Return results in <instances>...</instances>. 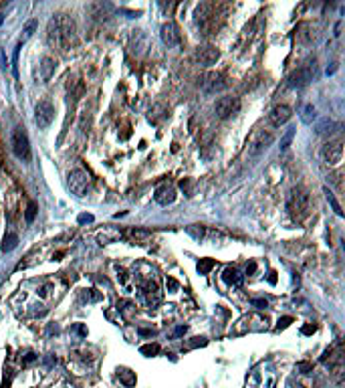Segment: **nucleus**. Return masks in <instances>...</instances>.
I'll return each mask as SVG.
<instances>
[{
  "label": "nucleus",
  "instance_id": "nucleus-3",
  "mask_svg": "<svg viewBox=\"0 0 345 388\" xmlns=\"http://www.w3.org/2000/svg\"><path fill=\"white\" fill-rule=\"evenodd\" d=\"M315 75H317V63H315V59H309L303 65H299V67L289 75L287 85L293 89H303L315 79Z\"/></svg>",
  "mask_w": 345,
  "mask_h": 388
},
{
  "label": "nucleus",
  "instance_id": "nucleus-38",
  "mask_svg": "<svg viewBox=\"0 0 345 388\" xmlns=\"http://www.w3.org/2000/svg\"><path fill=\"white\" fill-rule=\"evenodd\" d=\"M252 306L256 310H265L267 308V299H252Z\"/></svg>",
  "mask_w": 345,
  "mask_h": 388
},
{
  "label": "nucleus",
  "instance_id": "nucleus-22",
  "mask_svg": "<svg viewBox=\"0 0 345 388\" xmlns=\"http://www.w3.org/2000/svg\"><path fill=\"white\" fill-rule=\"evenodd\" d=\"M214 265H216V261H214V259H210V257H206V259H200V261L196 263V271H198L200 275H208V273L214 269Z\"/></svg>",
  "mask_w": 345,
  "mask_h": 388
},
{
  "label": "nucleus",
  "instance_id": "nucleus-37",
  "mask_svg": "<svg viewBox=\"0 0 345 388\" xmlns=\"http://www.w3.org/2000/svg\"><path fill=\"white\" fill-rule=\"evenodd\" d=\"M315 326H313V323H307V326H303V328H301V332H303L305 336H311V334H315Z\"/></svg>",
  "mask_w": 345,
  "mask_h": 388
},
{
  "label": "nucleus",
  "instance_id": "nucleus-21",
  "mask_svg": "<svg viewBox=\"0 0 345 388\" xmlns=\"http://www.w3.org/2000/svg\"><path fill=\"white\" fill-rule=\"evenodd\" d=\"M145 295H147V301L152 304V308H156L160 304V291H158V285L156 283H147Z\"/></svg>",
  "mask_w": 345,
  "mask_h": 388
},
{
  "label": "nucleus",
  "instance_id": "nucleus-27",
  "mask_svg": "<svg viewBox=\"0 0 345 388\" xmlns=\"http://www.w3.org/2000/svg\"><path fill=\"white\" fill-rule=\"evenodd\" d=\"M117 372H119V380H121L125 386H134V384H136V372L127 370V368H119Z\"/></svg>",
  "mask_w": 345,
  "mask_h": 388
},
{
  "label": "nucleus",
  "instance_id": "nucleus-41",
  "mask_svg": "<svg viewBox=\"0 0 345 388\" xmlns=\"http://www.w3.org/2000/svg\"><path fill=\"white\" fill-rule=\"evenodd\" d=\"M269 283H271V285H275V283H276V273H275V271H271V273H269Z\"/></svg>",
  "mask_w": 345,
  "mask_h": 388
},
{
  "label": "nucleus",
  "instance_id": "nucleus-17",
  "mask_svg": "<svg viewBox=\"0 0 345 388\" xmlns=\"http://www.w3.org/2000/svg\"><path fill=\"white\" fill-rule=\"evenodd\" d=\"M315 119H317V107L313 103H305L303 110H301V121L305 125H311Z\"/></svg>",
  "mask_w": 345,
  "mask_h": 388
},
{
  "label": "nucleus",
  "instance_id": "nucleus-5",
  "mask_svg": "<svg viewBox=\"0 0 345 388\" xmlns=\"http://www.w3.org/2000/svg\"><path fill=\"white\" fill-rule=\"evenodd\" d=\"M12 152L18 160L31 162V142L23 127H14L12 132Z\"/></svg>",
  "mask_w": 345,
  "mask_h": 388
},
{
  "label": "nucleus",
  "instance_id": "nucleus-32",
  "mask_svg": "<svg viewBox=\"0 0 345 388\" xmlns=\"http://www.w3.org/2000/svg\"><path fill=\"white\" fill-rule=\"evenodd\" d=\"M295 319L291 317V315H287V317H281L278 319V323H276V332H281V330H285V328H289L291 323H293Z\"/></svg>",
  "mask_w": 345,
  "mask_h": 388
},
{
  "label": "nucleus",
  "instance_id": "nucleus-31",
  "mask_svg": "<svg viewBox=\"0 0 345 388\" xmlns=\"http://www.w3.org/2000/svg\"><path fill=\"white\" fill-rule=\"evenodd\" d=\"M297 372H299V374H309V372H313V364H311V362H297Z\"/></svg>",
  "mask_w": 345,
  "mask_h": 388
},
{
  "label": "nucleus",
  "instance_id": "nucleus-36",
  "mask_svg": "<svg viewBox=\"0 0 345 388\" xmlns=\"http://www.w3.org/2000/svg\"><path fill=\"white\" fill-rule=\"evenodd\" d=\"M6 53L2 51V49H0V71H6Z\"/></svg>",
  "mask_w": 345,
  "mask_h": 388
},
{
  "label": "nucleus",
  "instance_id": "nucleus-25",
  "mask_svg": "<svg viewBox=\"0 0 345 388\" xmlns=\"http://www.w3.org/2000/svg\"><path fill=\"white\" fill-rule=\"evenodd\" d=\"M129 236H132V239H134L136 243L143 245V243L149 239V236H152V233L145 231V229H132V231H129Z\"/></svg>",
  "mask_w": 345,
  "mask_h": 388
},
{
  "label": "nucleus",
  "instance_id": "nucleus-7",
  "mask_svg": "<svg viewBox=\"0 0 345 388\" xmlns=\"http://www.w3.org/2000/svg\"><path fill=\"white\" fill-rule=\"evenodd\" d=\"M55 119V105L49 99H40L34 105V123L38 129H47Z\"/></svg>",
  "mask_w": 345,
  "mask_h": 388
},
{
  "label": "nucleus",
  "instance_id": "nucleus-39",
  "mask_svg": "<svg viewBox=\"0 0 345 388\" xmlns=\"http://www.w3.org/2000/svg\"><path fill=\"white\" fill-rule=\"evenodd\" d=\"M36 360H38V356H36V354H33V352H29V354L25 356L23 364H33V362H36Z\"/></svg>",
  "mask_w": 345,
  "mask_h": 388
},
{
  "label": "nucleus",
  "instance_id": "nucleus-28",
  "mask_svg": "<svg viewBox=\"0 0 345 388\" xmlns=\"http://www.w3.org/2000/svg\"><path fill=\"white\" fill-rule=\"evenodd\" d=\"M158 352H160V344H145V346L139 348V354H141V356H147V358L156 356Z\"/></svg>",
  "mask_w": 345,
  "mask_h": 388
},
{
  "label": "nucleus",
  "instance_id": "nucleus-16",
  "mask_svg": "<svg viewBox=\"0 0 345 388\" xmlns=\"http://www.w3.org/2000/svg\"><path fill=\"white\" fill-rule=\"evenodd\" d=\"M55 69H57V61L51 59V57H42L40 59V65H38V71H40V79L42 81H51V77L55 75Z\"/></svg>",
  "mask_w": 345,
  "mask_h": 388
},
{
  "label": "nucleus",
  "instance_id": "nucleus-15",
  "mask_svg": "<svg viewBox=\"0 0 345 388\" xmlns=\"http://www.w3.org/2000/svg\"><path fill=\"white\" fill-rule=\"evenodd\" d=\"M222 281L226 283V285H230V287H241L242 283H244V275H241V271L236 269V267H224V271H222Z\"/></svg>",
  "mask_w": 345,
  "mask_h": 388
},
{
  "label": "nucleus",
  "instance_id": "nucleus-44",
  "mask_svg": "<svg viewBox=\"0 0 345 388\" xmlns=\"http://www.w3.org/2000/svg\"><path fill=\"white\" fill-rule=\"evenodd\" d=\"M186 330H188L186 326H180V328L176 330V336H182V334H186Z\"/></svg>",
  "mask_w": 345,
  "mask_h": 388
},
{
  "label": "nucleus",
  "instance_id": "nucleus-14",
  "mask_svg": "<svg viewBox=\"0 0 345 388\" xmlns=\"http://www.w3.org/2000/svg\"><path fill=\"white\" fill-rule=\"evenodd\" d=\"M121 231L115 229V227H103L99 233H97V243L99 245H109V243H117L121 239Z\"/></svg>",
  "mask_w": 345,
  "mask_h": 388
},
{
  "label": "nucleus",
  "instance_id": "nucleus-11",
  "mask_svg": "<svg viewBox=\"0 0 345 388\" xmlns=\"http://www.w3.org/2000/svg\"><path fill=\"white\" fill-rule=\"evenodd\" d=\"M293 117V110L289 105H276V107H273L271 110V114H269V121H271V125H275V127H281V125H285L289 119Z\"/></svg>",
  "mask_w": 345,
  "mask_h": 388
},
{
  "label": "nucleus",
  "instance_id": "nucleus-29",
  "mask_svg": "<svg viewBox=\"0 0 345 388\" xmlns=\"http://www.w3.org/2000/svg\"><path fill=\"white\" fill-rule=\"evenodd\" d=\"M36 212H38V204L36 202H29V206L25 210V221L27 223H33L36 219Z\"/></svg>",
  "mask_w": 345,
  "mask_h": 388
},
{
  "label": "nucleus",
  "instance_id": "nucleus-6",
  "mask_svg": "<svg viewBox=\"0 0 345 388\" xmlns=\"http://www.w3.org/2000/svg\"><path fill=\"white\" fill-rule=\"evenodd\" d=\"M241 112V99L234 95H224L220 99H216L214 103V114H216L218 119H228L232 116H236Z\"/></svg>",
  "mask_w": 345,
  "mask_h": 388
},
{
  "label": "nucleus",
  "instance_id": "nucleus-1",
  "mask_svg": "<svg viewBox=\"0 0 345 388\" xmlns=\"http://www.w3.org/2000/svg\"><path fill=\"white\" fill-rule=\"evenodd\" d=\"M47 40L49 45L59 51H71L77 45V31L75 23L67 14H55L47 29Z\"/></svg>",
  "mask_w": 345,
  "mask_h": 388
},
{
  "label": "nucleus",
  "instance_id": "nucleus-35",
  "mask_svg": "<svg viewBox=\"0 0 345 388\" xmlns=\"http://www.w3.org/2000/svg\"><path fill=\"white\" fill-rule=\"evenodd\" d=\"M208 344V340L206 338H192V344H190V348H198V346H206Z\"/></svg>",
  "mask_w": 345,
  "mask_h": 388
},
{
  "label": "nucleus",
  "instance_id": "nucleus-18",
  "mask_svg": "<svg viewBox=\"0 0 345 388\" xmlns=\"http://www.w3.org/2000/svg\"><path fill=\"white\" fill-rule=\"evenodd\" d=\"M16 247H18V234L16 233H6L4 239H2V245H0L2 253H12Z\"/></svg>",
  "mask_w": 345,
  "mask_h": 388
},
{
  "label": "nucleus",
  "instance_id": "nucleus-4",
  "mask_svg": "<svg viewBox=\"0 0 345 388\" xmlns=\"http://www.w3.org/2000/svg\"><path fill=\"white\" fill-rule=\"evenodd\" d=\"M67 186L77 198H83L91 190V178L85 170H71L67 176Z\"/></svg>",
  "mask_w": 345,
  "mask_h": 388
},
{
  "label": "nucleus",
  "instance_id": "nucleus-33",
  "mask_svg": "<svg viewBox=\"0 0 345 388\" xmlns=\"http://www.w3.org/2000/svg\"><path fill=\"white\" fill-rule=\"evenodd\" d=\"M93 221H95V217H93V214H89V212L79 214V219H77V223H79V225H91Z\"/></svg>",
  "mask_w": 345,
  "mask_h": 388
},
{
  "label": "nucleus",
  "instance_id": "nucleus-2",
  "mask_svg": "<svg viewBox=\"0 0 345 388\" xmlns=\"http://www.w3.org/2000/svg\"><path fill=\"white\" fill-rule=\"evenodd\" d=\"M287 210L295 221H303L307 219V214L311 210V196L303 186H295L289 190L287 196Z\"/></svg>",
  "mask_w": 345,
  "mask_h": 388
},
{
  "label": "nucleus",
  "instance_id": "nucleus-20",
  "mask_svg": "<svg viewBox=\"0 0 345 388\" xmlns=\"http://www.w3.org/2000/svg\"><path fill=\"white\" fill-rule=\"evenodd\" d=\"M333 127H335V123H333L329 117H323L321 121H317L315 132H317L319 136H325V134H331V132H333Z\"/></svg>",
  "mask_w": 345,
  "mask_h": 388
},
{
  "label": "nucleus",
  "instance_id": "nucleus-43",
  "mask_svg": "<svg viewBox=\"0 0 345 388\" xmlns=\"http://www.w3.org/2000/svg\"><path fill=\"white\" fill-rule=\"evenodd\" d=\"M139 336H154V330H139Z\"/></svg>",
  "mask_w": 345,
  "mask_h": 388
},
{
  "label": "nucleus",
  "instance_id": "nucleus-9",
  "mask_svg": "<svg viewBox=\"0 0 345 388\" xmlns=\"http://www.w3.org/2000/svg\"><path fill=\"white\" fill-rule=\"evenodd\" d=\"M226 87H228V81L222 73H208L204 79V93H208V95L224 91Z\"/></svg>",
  "mask_w": 345,
  "mask_h": 388
},
{
  "label": "nucleus",
  "instance_id": "nucleus-30",
  "mask_svg": "<svg viewBox=\"0 0 345 388\" xmlns=\"http://www.w3.org/2000/svg\"><path fill=\"white\" fill-rule=\"evenodd\" d=\"M293 138H295V127H289L287 132H285V136H283V140H281V150H287L291 146Z\"/></svg>",
  "mask_w": 345,
  "mask_h": 388
},
{
  "label": "nucleus",
  "instance_id": "nucleus-40",
  "mask_svg": "<svg viewBox=\"0 0 345 388\" xmlns=\"http://www.w3.org/2000/svg\"><path fill=\"white\" fill-rule=\"evenodd\" d=\"M254 271H256V263H254V261H250V263L246 265V275H252Z\"/></svg>",
  "mask_w": 345,
  "mask_h": 388
},
{
  "label": "nucleus",
  "instance_id": "nucleus-13",
  "mask_svg": "<svg viewBox=\"0 0 345 388\" xmlns=\"http://www.w3.org/2000/svg\"><path fill=\"white\" fill-rule=\"evenodd\" d=\"M220 59V51L216 47H200L196 51V61L200 65H204V67H210V65H214Z\"/></svg>",
  "mask_w": 345,
  "mask_h": 388
},
{
  "label": "nucleus",
  "instance_id": "nucleus-34",
  "mask_svg": "<svg viewBox=\"0 0 345 388\" xmlns=\"http://www.w3.org/2000/svg\"><path fill=\"white\" fill-rule=\"evenodd\" d=\"M166 285H168V291H170V293H176V291L180 289V283L176 281L174 277H168V279H166Z\"/></svg>",
  "mask_w": 345,
  "mask_h": 388
},
{
  "label": "nucleus",
  "instance_id": "nucleus-12",
  "mask_svg": "<svg viewBox=\"0 0 345 388\" xmlns=\"http://www.w3.org/2000/svg\"><path fill=\"white\" fill-rule=\"evenodd\" d=\"M160 39L166 47H176L180 42V33L176 29L174 23H164L162 29H160Z\"/></svg>",
  "mask_w": 345,
  "mask_h": 388
},
{
  "label": "nucleus",
  "instance_id": "nucleus-45",
  "mask_svg": "<svg viewBox=\"0 0 345 388\" xmlns=\"http://www.w3.org/2000/svg\"><path fill=\"white\" fill-rule=\"evenodd\" d=\"M2 20H4V16H2V14H0V25H2Z\"/></svg>",
  "mask_w": 345,
  "mask_h": 388
},
{
  "label": "nucleus",
  "instance_id": "nucleus-10",
  "mask_svg": "<svg viewBox=\"0 0 345 388\" xmlns=\"http://www.w3.org/2000/svg\"><path fill=\"white\" fill-rule=\"evenodd\" d=\"M176 198H178V194H176V188L172 186V184L166 182V184H162V186L156 188L154 200H156L160 206H170V204H174Z\"/></svg>",
  "mask_w": 345,
  "mask_h": 388
},
{
  "label": "nucleus",
  "instance_id": "nucleus-42",
  "mask_svg": "<svg viewBox=\"0 0 345 388\" xmlns=\"http://www.w3.org/2000/svg\"><path fill=\"white\" fill-rule=\"evenodd\" d=\"M75 330H77L81 336H85V334H87V330H85V326H81V323H79V326H75Z\"/></svg>",
  "mask_w": 345,
  "mask_h": 388
},
{
  "label": "nucleus",
  "instance_id": "nucleus-19",
  "mask_svg": "<svg viewBox=\"0 0 345 388\" xmlns=\"http://www.w3.org/2000/svg\"><path fill=\"white\" fill-rule=\"evenodd\" d=\"M36 29H38V20H34V18H33V20H29V23L23 27V35H20V40H18L20 45H25V42H27V40H29V39L36 33Z\"/></svg>",
  "mask_w": 345,
  "mask_h": 388
},
{
  "label": "nucleus",
  "instance_id": "nucleus-26",
  "mask_svg": "<svg viewBox=\"0 0 345 388\" xmlns=\"http://www.w3.org/2000/svg\"><path fill=\"white\" fill-rule=\"evenodd\" d=\"M323 192H325V198H327V202L331 204V208H333V212L337 214V217H343V210H341V206H339V202H337V198H335V194L325 186L323 188Z\"/></svg>",
  "mask_w": 345,
  "mask_h": 388
},
{
  "label": "nucleus",
  "instance_id": "nucleus-24",
  "mask_svg": "<svg viewBox=\"0 0 345 388\" xmlns=\"http://www.w3.org/2000/svg\"><path fill=\"white\" fill-rule=\"evenodd\" d=\"M186 233L192 236L194 241H202L204 239V234H206V229L202 227V225H190V227H186Z\"/></svg>",
  "mask_w": 345,
  "mask_h": 388
},
{
  "label": "nucleus",
  "instance_id": "nucleus-8",
  "mask_svg": "<svg viewBox=\"0 0 345 388\" xmlns=\"http://www.w3.org/2000/svg\"><path fill=\"white\" fill-rule=\"evenodd\" d=\"M321 158L329 168L337 166L343 158V144L341 142H327L325 146L321 148Z\"/></svg>",
  "mask_w": 345,
  "mask_h": 388
},
{
  "label": "nucleus",
  "instance_id": "nucleus-23",
  "mask_svg": "<svg viewBox=\"0 0 345 388\" xmlns=\"http://www.w3.org/2000/svg\"><path fill=\"white\" fill-rule=\"evenodd\" d=\"M271 142H273V134H267V136H265V132H263L261 136H258V140L252 144V146H254V148H252V152H254V154H258L261 150L269 148V144H271Z\"/></svg>",
  "mask_w": 345,
  "mask_h": 388
}]
</instances>
